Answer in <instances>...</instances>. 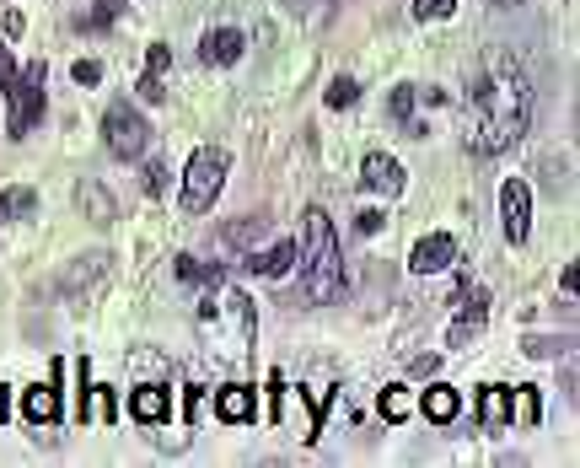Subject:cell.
Listing matches in <instances>:
<instances>
[{"instance_id": "cell-21", "label": "cell", "mask_w": 580, "mask_h": 468, "mask_svg": "<svg viewBox=\"0 0 580 468\" xmlns=\"http://www.w3.org/2000/svg\"><path fill=\"white\" fill-rule=\"evenodd\" d=\"M119 11H124V0H97L92 17H81V27H86V33H108V27L119 22Z\"/></svg>"}, {"instance_id": "cell-13", "label": "cell", "mask_w": 580, "mask_h": 468, "mask_svg": "<svg viewBox=\"0 0 580 468\" xmlns=\"http://www.w3.org/2000/svg\"><path fill=\"white\" fill-rule=\"evenodd\" d=\"M478 425H484V431H505V425H516L511 388H500V382H489V388L478 393Z\"/></svg>"}, {"instance_id": "cell-3", "label": "cell", "mask_w": 580, "mask_h": 468, "mask_svg": "<svg viewBox=\"0 0 580 468\" xmlns=\"http://www.w3.org/2000/svg\"><path fill=\"white\" fill-rule=\"evenodd\" d=\"M301 296L307 302H333L344 296V259H339V237H333L328 210H307V248H301Z\"/></svg>"}, {"instance_id": "cell-6", "label": "cell", "mask_w": 580, "mask_h": 468, "mask_svg": "<svg viewBox=\"0 0 580 468\" xmlns=\"http://www.w3.org/2000/svg\"><path fill=\"white\" fill-rule=\"evenodd\" d=\"M103 140H108V151L119 156V162H135V156L151 146V130H145V119L135 108H108L103 113Z\"/></svg>"}, {"instance_id": "cell-11", "label": "cell", "mask_w": 580, "mask_h": 468, "mask_svg": "<svg viewBox=\"0 0 580 468\" xmlns=\"http://www.w3.org/2000/svg\"><path fill=\"white\" fill-rule=\"evenodd\" d=\"M129 415H135L140 425L172 420V388H162V382H145V388H135V393H129Z\"/></svg>"}, {"instance_id": "cell-23", "label": "cell", "mask_w": 580, "mask_h": 468, "mask_svg": "<svg viewBox=\"0 0 580 468\" xmlns=\"http://www.w3.org/2000/svg\"><path fill=\"white\" fill-rule=\"evenodd\" d=\"M376 409H382L387 420H403V415H409V393H403V388H387V393H382V404H376Z\"/></svg>"}, {"instance_id": "cell-14", "label": "cell", "mask_w": 580, "mask_h": 468, "mask_svg": "<svg viewBox=\"0 0 580 468\" xmlns=\"http://www.w3.org/2000/svg\"><path fill=\"white\" fill-rule=\"evenodd\" d=\"M215 415H221L226 425H248L258 415V393L253 388H221L215 393Z\"/></svg>"}, {"instance_id": "cell-36", "label": "cell", "mask_w": 580, "mask_h": 468, "mask_svg": "<svg viewBox=\"0 0 580 468\" xmlns=\"http://www.w3.org/2000/svg\"><path fill=\"white\" fill-rule=\"evenodd\" d=\"M495 6H511V0H495Z\"/></svg>"}, {"instance_id": "cell-17", "label": "cell", "mask_w": 580, "mask_h": 468, "mask_svg": "<svg viewBox=\"0 0 580 468\" xmlns=\"http://www.w3.org/2000/svg\"><path fill=\"white\" fill-rule=\"evenodd\" d=\"M419 409H425V420H435V425H452L457 409H462V399H457V388H425Z\"/></svg>"}, {"instance_id": "cell-28", "label": "cell", "mask_w": 580, "mask_h": 468, "mask_svg": "<svg viewBox=\"0 0 580 468\" xmlns=\"http://www.w3.org/2000/svg\"><path fill=\"white\" fill-rule=\"evenodd\" d=\"M167 65H172V49L167 44H151V54H145V70H156V76H162Z\"/></svg>"}, {"instance_id": "cell-12", "label": "cell", "mask_w": 580, "mask_h": 468, "mask_svg": "<svg viewBox=\"0 0 580 468\" xmlns=\"http://www.w3.org/2000/svg\"><path fill=\"white\" fill-rule=\"evenodd\" d=\"M242 49H248V38H242L237 27H210L205 44H199V60L205 65H237Z\"/></svg>"}, {"instance_id": "cell-4", "label": "cell", "mask_w": 580, "mask_h": 468, "mask_svg": "<svg viewBox=\"0 0 580 468\" xmlns=\"http://www.w3.org/2000/svg\"><path fill=\"white\" fill-rule=\"evenodd\" d=\"M43 87H49V65L43 60H33V65H22L17 70V81L6 87V103H11V113H6V135L11 140H27L33 135V124L43 119Z\"/></svg>"}, {"instance_id": "cell-18", "label": "cell", "mask_w": 580, "mask_h": 468, "mask_svg": "<svg viewBox=\"0 0 580 468\" xmlns=\"http://www.w3.org/2000/svg\"><path fill=\"white\" fill-rule=\"evenodd\" d=\"M76 200H81V210H92V221H113V200H108V189H103V183H81V189H76Z\"/></svg>"}, {"instance_id": "cell-10", "label": "cell", "mask_w": 580, "mask_h": 468, "mask_svg": "<svg viewBox=\"0 0 580 468\" xmlns=\"http://www.w3.org/2000/svg\"><path fill=\"white\" fill-rule=\"evenodd\" d=\"M360 189H366V194H387V200H393V194H403V167L387 151H371L366 156V173H360Z\"/></svg>"}, {"instance_id": "cell-35", "label": "cell", "mask_w": 580, "mask_h": 468, "mask_svg": "<svg viewBox=\"0 0 580 468\" xmlns=\"http://www.w3.org/2000/svg\"><path fill=\"white\" fill-rule=\"evenodd\" d=\"M0 420H6V388H0Z\"/></svg>"}, {"instance_id": "cell-25", "label": "cell", "mask_w": 580, "mask_h": 468, "mask_svg": "<svg viewBox=\"0 0 580 468\" xmlns=\"http://www.w3.org/2000/svg\"><path fill=\"white\" fill-rule=\"evenodd\" d=\"M355 97H360V87H355L350 76H339V81H333V87H328V108H350Z\"/></svg>"}, {"instance_id": "cell-31", "label": "cell", "mask_w": 580, "mask_h": 468, "mask_svg": "<svg viewBox=\"0 0 580 468\" xmlns=\"http://www.w3.org/2000/svg\"><path fill=\"white\" fill-rule=\"evenodd\" d=\"M92 404H97V415H103V420H113V393L108 388H92Z\"/></svg>"}, {"instance_id": "cell-16", "label": "cell", "mask_w": 580, "mask_h": 468, "mask_svg": "<svg viewBox=\"0 0 580 468\" xmlns=\"http://www.w3.org/2000/svg\"><path fill=\"white\" fill-rule=\"evenodd\" d=\"M296 253H301V248L285 237V243H274V248H264V253H248L242 264H248L253 275H269V280H274V275H285V269L296 264Z\"/></svg>"}, {"instance_id": "cell-1", "label": "cell", "mask_w": 580, "mask_h": 468, "mask_svg": "<svg viewBox=\"0 0 580 468\" xmlns=\"http://www.w3.org/2000/svg\"><path fill=\"white\" fill-rule=\"evenodd\" d=\"M532 124V87L516 65L495 60L489 76L468 92V108H462V140H468L473 156H500L505 146H516Z\"/></svg>"}, {"instance_id": "cell-2", "label": "cell", "mask_w": 580, "mask_h": 468, "mask_svg": "<svg viewBox=\"0 0 580 468\" xmlns=\"http://www.w3.org/2000/svg\"><path fill=\"white\" fill-rule=\"evenodd\" d=\"M199 334L210 339V350L221 361H248V345L258 334V312L237 286L215 280V286L199 296Z\"/></svg>"}, {"instance_id": "cell-24", "label": "cell", "mask_w": 580, "mask_h": 468, "mask_svg": "<svg viewBox=\"0 0 580 468\" xmlns=\"http://www.w3.org/2000/svg\"><path fill=\"white\" fill-rule=\"evenodd\" d=\"M457 0H414V17L419 22H435V17H452Z\"/></svg>"}, {"instance_id": "cell-19", "label": "cell", "mask_w": 580, "mask_h": 468, "mask_svg": "<svg viewBox=\"0 0 580 468\" xmlns=\"http://www.w3.org/2000/svg\"><path fill=\"white\" fill-rule=\"evenodd\" d=\"M33 210H38L33 189H0V216L6 221H22V216H33Z\"/></svg>"}, {"instance_id": "cell-20", "label": "cell", "mask_w": 580, "mask_h": 468, "mask_svg": "<svg viewBox=\"0 0 580 468\" xmlns=\"http://www.w3.org/2000/svg\"><path fill=\"white\" fill-rule=\"evenodd\" d=\"M511 409H516V420H521V425H538V415H543L538 388H511Z\"/></svg>"}, {"instance_id": "cell-22", "label": "cell", "mask_w": 580, "mask_h": 468, "mask_svg": "<svg viewBox=\"0 0 580 468\" xmlns=\"http://www.w3.org/2000/svg\"><path fill=\"white\" fill-rule=\"evenodd\" d=\"M178 280H194V286H215L221 280V264H199V259H178Z\"/></svg>"}, {"instance_id": "cell-15", "label": "cell", "mask_w": 580, "mask_h": 468, "mask_svg": "<svg viewBox=\"0 0 580 468\" xmlns=\"http://www.w3.org/2000/svg\"><path fill=\"white\" fill-rule=\"evenodd\" d=\"M22 409H27V420H33V425L54 431V420H60V388H54V382H38V388H27Z\"/></svg>"}, {"instance_id": "cell-9", "label": "cell", "mask_w": 580, "mask_h": 468, "mask_svg": "<svg viewBox=\"0 0 580 468\" xmlns=\"http://www.w3.org/2000/svg\"><path fill=\"white\" fill-rule=\"evenodd\" d=\"M452 259H457V237H446V232H430V237H419V243L409 248L414 275H435V269H446Z\"/></svg>"}, {"instance_id": "cell-5", "label": "cell", "mask_w": 580, "mask_h": 468, "mask_svg": "<svg viewBox=\"0 0 580 468\" xmlns=\"http://www.w3.org/2000/svg\"><path fill=\"white\" fill-rule=\"evenodd\" d=\"M221 183H226V151L221 146H199L194 156H188V167H183V210L188 216H205V210L215 205V194H221Z\"/></svg>"}, {"instance_id": "cell-26", "label": "cell", "mask_w": 580, "mask_h": 468, "mask_svg": "<svg viewBox=\"0 0 580 468\" xmlns=\"http://www.w3.org/2000/svg\"><path fill=\"white\" fill-rule=\"evenodd\" d=\"M70 76H76V87H97V81H103V65H97V60H76V65H70Z\"/></svg>"}, {"instance_id": "cell-30", "label": "cell", "mask_w": 580, "mask_h": 468, "mask_svg": "<svg viewBox=\"0 0 580 468\" xmlns=\"http://www.w3.org/2000/svg\"><path fill=\"white\" fill-rule=\"evenodd\" d=\"M559 339H527V356H559Z\"/></svg>"}, {"instance_id": "cell-8", "label": "cell", "mask_w": 580, "mask_h": 468, "mask_svg": "<svg viewBox=\"0 0 580 468\" xmlns=\"http://www.w3.org/2000/svg\"><path fill=\"white\" fill-rule=\"evenodd\" d=\"M500 216H505V237H511V243H527V232H532V189L521 178H511L500 189Z\"/></svg>"}, {"instance_id": "cell-32", "label": "cell", "mask_w": 580, "mask_h": 468, "mask_svg": "<svg viewBox=\"0 0 580 468\" xmlns=\"http://www.w3.org/2000/svg\"><path fill=\"white\" fill-rule=\"evenodd\" d=\"M17 81V65H11V54H6V44H0V87H11Z\"/></svg>"}, {"instance_id": "cell-7", "label": "cell", "mask_w": 580, "mask_h": 468, "mask_svg": "<svg viewBox=\"0 0 580 468\" xmlns=\"http://www.w3.org/2000/svg\"><path fill=\"white\" fill-rule=\"evenodd\" d=\"M484 323H489V291L457 296V318H452V329H446V345H452V350H468L473 339L484 334Z\"/></svg>"}, {"instance_id": "cell-27", "label": "cell", "mask_w": 580, "mask_h": 468, "mask_svg": "<svg viewBox=\"0 0 580 468\" xmlns=\"http://www.w3.org/2000/svg\"><path fill=\"white\" fill-rule=\"evenodd\" d=\"M140 97H145V103H162V97H167V87H162L156 70H145V76H140Z\"/></svg>"}, {"instance_id": "cell-33", "label": "cell", "mask_w": 580, "mask_h": 468, "mask_svg": "<svg viewBox=\"0 0 580 468\" xmlns=\"http://www.w3.org/2000/svg\"><path fill=\"white\" fill-rule=\"evenodd\" d=\"M360 232H366V237L382 232V216H376V210H360Z\"/></svg>"}, {"instance_id": "cell-29", "label": "cell", "mask_w": 580, "mask_h": 468, "mask_svg": "<svg viewBox=\"0 0 580 468\" xmlns=\"http://www.w3.org/2000/svg\"><path fill=\"white\" fill-rule=\"evenodd\" d=\"M145 189H151V194H162V189H167V167H162V162L145 167Z\"/></svg>"}, {"instance_id": "cell-34", "label": "cell", "mask_w": 580, "mask_h": 468, "mask_svg": "<svg viewBox=\"0 0 580 468\" xmlns=\"http://www.w3.org/2000/svg\"><path fill=\"white\" fill-rule=\"evenodd\" d=\"M435 366H441L435 356H419V361H414V372H419V377H435Z\"/></svg>"}]
</instances>
